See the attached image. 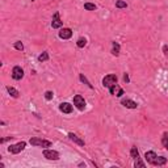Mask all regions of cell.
I'll return each instance as SVG.
<instances>
[{
    "mask_svg": "<svg viewBox=\"0 0 168 168\" xmlns=\"http://www.w3.org/2000/svg\"><path fill=\"white\" fill-rule=\"evenodd\" d=\"M162 143H163V146L168 150V133H164L163 134V137H162Z\"/></svg>",
    "mask_w": 168,
    "mask_h": 168,
    "instance_id": "obj_20",
    "label": "cell"
},
{
    "mask_svg": "<svg viewBox=\"0 0 168 168\" xmlns=\"http://www.w3.org/2000/svg\"><path fill=\"white\" fill-rule=\"evenodd\" d=\"M123 80H125V83H129V82H130V79H129V75H127V74H125V75H123Z\"/></svg>",
    "mask_w": 168,
    "mask_h": 168,
    "instance_id": "obj_28",
    "label": "cell"
},
{
    "mask_svg": "<svg viewBox=\"0 0 168 168\" xmlns=\"http://www.w3.org/2000/svg\"><path fill=\"white\" fill-rule=\"evenodd\" d=\"M25 147H26V142L21 141V142H19V143L9 146V147H8V152H11V154H19V152L23 151Z\"/></svg>",
    "mask_w": 168,
    "mask_h": 168,
    "instance_id": "obj_3",
    "label": "cell"
},
{
    "mask_svg": "<svg viewBox=\"0 0 168 168\" xmlns=\"http://www.w3.org/2000/svg\"><path fill=\"white\" fill-rule=\"evenodd\" d=\"M109 92H110V95H113V96H117V97H121L125 92H123L122 88L118 86V84H114L113 87H110L109 88Z\"/></svg>",
    "mask_w": 168,
    "mask_h": 168,
    "instance_id": "obj_7",
    "label": "cell"
},
{
    "mask_svg": "<svg viewBox=\"0 0 168 168\" xmlns=\"http://www.w3.org/2000/svg\"><path fill=\"white\" fill-rule=\"evenodd\" d=\"M59 109H60V112H63L66 114H70L72 112V105L68 104V103H62L59 105Z\"/></svg>",
    "mask_w": 168,
    "mask_h": 168,
    "instance_id": "obj_12",
    "label": "cell"
},
{
    "mask_svg": "<svg viewBox=\"0 0 168 168\" xmlns=\"http://www.w3.org/2000/svg\"><path fill=\"white\" fill-rule=\"evenodd\" d=\"M62 25H63V21H60V19H59V13L55 12L54 17H53V21H51V26L54 29H59Z\"/></svg>",
    "mask_w": 168,
    "mask_h": 168,
    "instance_id": "obj_9",
    "label": "cell"
},
{
    "mask_svg": "<svg viewBox=\"0 0 168 168\" xmlns=\"http://www.w3.org/2000/svg\"><path fill=\"white\" fill-rule=\"evenodd\" d=\"M163 51H164V55L168 57V46H167V45L163 46Z\"/></svg>",
    "mask_w": 168,
    "mask_h": 168,
    "instance_id": "obj_27",
    "label": "cell"
},
{
    "mask_svg": "<svg viewBox=\"0 0 168 168\" xmlns=\"http://www.w3.org/2000/svg\"><path fill=\"white\" fill-rule=\"evenodd\" d=\"M7 91H8V93H9L12 97H15V99H17V97H19V91L17 89H15V88L13 87H7Z\"/></svg>",
    "mask_w": 168,
    "mask_h": 168,
    "instance_id": "obj_15",
    "label": "cell"
},
{
    "mask_svg": "<svg viewBox=\"0 0 168 168\" xmlns=\"http://www.w3.org/2000/svg\"><path fill=\"white\" fill-rule=\"evenodd\" d=\"M68 138L72 141V142H75L76 144H79V146H84V141L83 139H80L79 137L76 135V134H74V133H68Z\"/></svg>",
    "mask_w": 168,
    "mask_h": 168,
    "instance_id": "obj_13",
    "label": "cell"
},
{
    "mask_svg": "<svg viewBox=\"0 0 168 168\" xmlns=\"http://www.w3.org/2000/svg\"><path fill=\"white\" fill-rule=\"evenodd\" d=\"M15 49H16V50L23 51V50H24V45H23V42H21V41H16V42H15Z\"/></svg>",
    "mask_w": 168,
    "mask_h": 168,
    "instance_id": "obj_23",
    "label": "cell"
},
{
    "mask_svg": "<svg viewBox=\"0 0 168 168\" xmlns=\"http://www.w3.org/2000/svg\"><path fill=\"white\" fill-rule=\"evenodd\" d=\"M72 37V30L70 29V28H63V29H60V32H59V38L62 39H70Z\"/></svg>",
    "mask_w": 168,
    "mask_h": 168,
    "instance_id": "obj_10",
    "label": "cell"
},
{
    "mask_svg": "<svg viewBox=\"0 0 168 168\" xmlns=\"http://www.w3.org/2000/svg\"><path fill=\"white\" fill-rule=\"evenodd\" d=\"M29 143L32 146H36V147H50V146H51L50 141H46V139H42V138H37V137L30 138Z\"/></svg>",
    "mask_w": 168,
    "mask_h": 168,
    "instance_id": "obj_1",
    "label": "cell"
},
{
    "mask_svg": "<svg viewBox=\"0 0 168 168\" xmlns=\"http://www.w3.org/2000/svg\"><path fill=\"white\" fill-rule=\"evenodd\" d=\"M116 7L117 8H126L127 4L125 2H122V0H118V2H116Z\"/></svg>",
    "mask_w": 168,
    "mask_h": 168,
    "instance_id": "obj_24",
    "label": "cell"
},
{
    "mask_svg": "<svg viewBox=\"0 0 168 168\" xmlns=\"http://www.w3.org/2000/svg\"><path fill=\"white\" fill-rule=\"evenodd\" d=\"M43 156L49 160H58L59 159V152L58 151H54V150H45L43 151Z\"/></svg>",
    "mask_w": 168,
    "mask_h": 168,
    "instance_id": "obj_6",
    "label": "cell"
},
{
    "mask_svg": "<svg viewBox=\"0 0 168 168\" xmlns=\"http://www.w3.org/2000/svg\"><path fill=\"white\" fill-rule=\"evenodd\" d=\"M114 84H117V76L114 74H109L103 79V86L104 87L110 88V87H113Z\"/></svg>",
    "mask_w": 168,
    "mask_h": 168,
    "instance_id": "obj_2",
    "label": "cell"
},
{
    "mask_svg": "<svg viewBox=\"0 0 168 168\" xmlns=\"http://www.w3.org/2000/svg\"><path fill=\"white\" fill-rule=\"evenodd\" d=\"M86 45H87V39H86V38L80 37V38L78 39V42H76V46H78V47H80V49H82V47H84Z\"/></svg>",
    "mask_w": 168,
    "mask_h": 168,
    "instance_id": "obj_19",
    "label": "cell"
},
{
    "mask_svg": "<svg viewBox=\"0 0 168 168\" xmlns=\"http://www.w3.org/2000/svg\"><path fill=\"white\" fill-rule=\"evenodd\" d=\"M144 159L147 160V163L155 166V162H156V159H158V155L154 151H147V152L144 154Z\"/></svg>",
    "mask_w": 168,
    "mask_h": 168,
    "instance_id": "obj_8",
    "label": "cell"
},
{
    "mask_svg": "<svg viewBox=\"0 0 168 168\" xmlns=\"http://www.w3.org/2000/svg\"><path fill=\"white\" fill-rule=\"evenodd\" d=\"M53 96H54V93H53L51 91L45 92V99H46V100H51V99H53Z\"/></svg>",
    "mask_w": 168,
    "mask_h": 168,
    "instance_id": "obj_26",
    "label": "cell"
},
{
    "mask_svg": "<svg viewBox=\"0 0 168 168\" xmlns=\"http://www.w3.org/2000/svg\"><path fill=\"white\" fill-rule=\"evenodd\" d=\"M79 79H80V82H83L84 84H87V86L89 87V88H93V86H92V84H91L89 82H88V79H87L86 76H84L83 74H80V75H79Z\"/></svg>",
    "mask_w": 168,
    "mask_h": 168,
    "instance_id": "obj_18",
    "label": "cell"
},
{
    "mask_svg": "<svg viewBox=\"0 0 168 168\" xmlns=\"http://www.w3.org/2000/svg\"><path fill=\"white\" fill-rule=\"evenodd\" d=\"M112 54L114 57H118L120 55V45H118L117 42H112Z\"/></svg>",
    "mask_w": 168,
    "mask_h": 168,
    "instance_id": "obj_14",
    "label": "cell"
},
{
    "mask_svg": "<svg viewBox=\"0 0 168 168\" xmlns=\"http://www.w3.org/2000/svg\"><path fill=\"white\" fill-rule=\"evenodd\" d=\"M130 155H131V158L134 159V160L139 159V152H138V150H137L135 146H133V147H131V150H130Z\"/></svg>",
    "mask_w": 168,
    "mask_h": 168,
    "instance_id": "obj_16",
    "label": "cell"
},
{
    "mask_svg": "<svg viewBox=\"0 0 168 168\" xmlns=\"http://www.w3.org/2000/svg\"><path fill=\"white\" fill-rule=\"evenodd\" d=\"M47 59H49V53H47V51H43L42 54L38 57V60H39V62H45V60H47Z\"/></svg>",
    "mask_w": 168,
    "mask_h": 168,
    "instance_id": "obj_21",
    "label": "cell"
},
{
    "mask_svg": "<svg viewBox=\"0 0 168 168\" xmlns=\"http://www.w3.org/2000/svg\"><path fill=\"white\" fill-rule=\"evenodd\" d=\"M74 105L79 110H84V108H86V101H84V97H82L80 95H76L74 97Z\"/></svg>",
    "mask_w": 168,
    "mask_h": 168,
    "instance_id": "obj_5",
    "label": "cell"
},
{
    "mask_svg": "<svg viewBox=\"0 0 168 168\" xmlns=\"http://www.w3.org/2000/svg\"><path fill=\"white\" fill-rule=\"evenodd\" d=\"M167 163V158H164V156H158V159H156V162H155V166H164Z\"/></svg>",
    "mask_w": 168,
    "mask_h": 168,
    "instance_id": "obj_17",
    "label": "cell"
},
{
    "mask_svg": "<svg viewBox=\"0 0 168 168\" xmlns=\"http://www.w3.org/2000/svg\"><path fill=\"white\" fill-rule=\"evenodd\" d=\"M32 2H34V0H32Z\"/></svg>",
    "mask_w": 168,
    "mask_h": 168,
    "instance_id": "obj_29",
    "label": "cell"
},
{
    "mask_svg": "<svg viewBox=\"0 0 168 168\" xmlns=\"http://www.w3.org/2000/svg\"><path fill=\"white\" fill-rule=\"evenodd\" d=\"M135 167H139V168H144L146 167V164H144V163L142 162V160H141V158L139 159H137V160H135V164H134Z\"/></svg>",
    "mask_w": 168,
    "mask_h": 168,
    "instance_id": "obj_25",
    "label": "cell"
},
{
    "mask_svg": "<svg viewBox=\"0 0 168 168\" xmlns=\"http://www.w3.org/2000/svg\"><path fill=\"white\" fill-rule=\"evenodd\" d=\"M12 78L15 80H21L24 78V70L20 67V66H15L12 70Z\"/></svg>",
    "mask_w": 168,
    "mask_h": 168,
    "instance_id": "obj_4",
    "label": "cell"
},
{
    "mask_svg": "<svg viewBox=\"0 0 168 168\" xmlns=\"http://www.w3.org/2000/svg\"><path fill=\"white\" fill-rule=\"evenodd\" d=\"M121 104H122L125 108H129V109H137V107H138V104H137L135 101L129 100V99L122 100V101H121Z\"/></svg>",
    "mask_w": 168,
    "mask_h": 168,
    "instance_id": "obj_11",
    "label": "cell"
},
{
    "mask_svg": "<svg viewBox=\"0 0 168 168\" xmlns=\"http://www.w3.org/2000/svg\"><path fill=\"white\" fill-rule=\"evenodd\" d=\"M84 8H86L87 11H95L96 5H95V4H92V3H86V4H84Z\"/></svg>",
    "mask_w": 168,
    "mask_h": 168,
    "instance_id": "obj_22",
    "label": "cell"
}]
</instances>
